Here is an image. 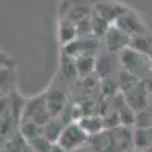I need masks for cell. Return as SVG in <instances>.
Masks as SVG:
<instances>
[{"instance_id":"4","label":"cell","mask_w":152,"mask_h":152,"mask_svg":"<svg viewBox=\"0 0 152 152\" xmlns=\"http://www.w3.org/2000/svg\"><path fill=\"white\" fill-rule=\"evenodd\" d=\"M120 58H122V64L134 76H137V72H140L145 67V61H142L145 58L143 53L137 52L134 49H125L120 53Z\"/></svg>"},{"instance_id":"11","label":"cell","mask_w":152,"mask_h":152,"mask_svg":"<svg viewBox=\"0 0 152 152\" xmlns=\"http://www.w3.org/2000/svg\"><path fill=\"white\" fill-rule=\"evenodd\" d=\"M151 129H142V128H137L134 132V145L138 151H146L149 149L151 145Z\"/></svg>"},{"instance_id":"16","label":"cell","mask_w":152,"mask_h":152,"mask_svg":"<svg viewBox=\"0 0 152 152\" xmlns=\"http://www.w3.org/2000/svg\"><path fill=\"white\" fill-rule=\"evenodd\" d=\"M50 152H69V151H67V149H64V148H62L61 145L55 143V145H53V148H52V151H50Z\"/></svg>"},{"instance_id":"1","label":"cell","mask_w":152,"mask_h":152,"mask_svg":"<svg viewBox=\"0 0 152 152\" xmlns=\"http://www.w3.org/2000/svg\"><path fill=\"white\" fill-rule=\"evenodd\" d=\"M87 140H88V134L81 128V125L76 122H72L66 125V128L58 140V145H61L69 152H75V151L84 148Z\"/></svg>"},{"instance_id":"2","label":"cell","mask_w":152,"mask_h":152,"mask_svg":"<svg viewBox=\"0 0 152 152\" xmlns=\"http://www.w3.org/2000/svg\"><path fill=\"white\" fill-rule=\"evenodd\" d=\"M116 26L120 28L123 32H126L131 38L132 37H138L145 32V28L142 21L138 20V17L134 14L132 11H126L123 15H120L117 20H116Z\"/></svg>"},{"instance_id":"18","label":"cell","mask_w":152,"mask_h":152,"mask_svg":"<svg viewBox=\"0 0 152 152\" xmlns=\"http://www.w3.org/2000/svg\"><path fill=\"white\" fill-rule=\"evenodd\" d=\"M123 152H135L134 149H126V151H123Z\"/></svg>"},{"instance_id":"20","label":"cell","mask_w":152,"mask_h":152,"mask_svg":"<svg viewBox=\"0 0 152 152\" xmlns=\"http://www.w3.org/2000/svg\"><path fill=\"white\" fill-rule=\"evenodd\" d=\"M137 152H146V151H137Z\"/></svg>"},{"instance_id":"21","label":"cell","mask_w":152,"mask_h":152,"mask_svg":"<svg viewBox=\"0 0 152 152\" xmlns=\"http://www.w3.org/2000/svg\"><path fill=\"white\" fill-rule=\"evenodd\" d=\"M151 132H152V125H151Z\"/></svg>"},{"instance_id":"17","label":"cell","mask_w":152,"mask_h":152,"mask_svg":"<svg viewBox=\"0 0 152 152\" xmlns=\"http://www.w3.org/2000/svg\"><path fill=\"white\" fill-rule=\"evenodd\" d=\"M75 152H90V151L85 149V148H81V149H78V151H75Z\"/></svg>"},{"instance_id":"19","label":"cell","mask_w":152,"mask_h":152,"mask_svg":"<svg viewBox=\"0 0 152 152\" xmlns=\"http://www.w3.org/2000/svg\"><path fill=\"white\" fill-rule=\"evenodd\" d=\"M146 152H152V146H151L149 149H146Z\"/></svg>"},{"instance_id":"12","label":"cell","mask_w":152,"mask_h":152,"mask_svg":"<svg viewBox=\"0 0 152 152\" xmlns=\"http://www.w3.org/2000/svg\"><path fill=\"white\" fill-rule=\"evenodd\" d=\"M20 131H21V135L29 142V140H32V138L43 134V126H40L38 123H35L32 120H23V125H21Z\"/></svg>"},{"instance_id":"3","label":"cell","mask_w":152,"mask_h":152,"mask_svg":"<svg viewBox=\"0 0 152 152\" xmlns=\"http://www.w3.org/2000/svg\"><path fill=\"white\" fill-rule=\"evenodd\" d=\"M107 46L111 52H123L128 46H131V37L120 28L113 26L107 32Z\"/></svg>"},{"instance_id":"8","label":"cell","mask_w":152,"mask_h":152,"mask_svg":"<svg viewBox=\"0 0 152 152\" xmlns=\"http://www.w3.org/2000/svg\"><path fill=\"white\" fill-rule=\"evenodd\" d=\"M46 104H47V110L50 113V116L56 117L66 105V96L59 91H52L46 97Z\"/></svg>"},{"instance_id":"10","label":"cell","mask_w":152,"mask_h":152,"mask_svg":"<svg viewBox=\"0 0 152 152\" xmlns=\"http://www.w3.org/2000/svg\"><path fill=\"white\" fill-rule=\"evenodd\" d=\"M78 26L76 23H72L69 20L62 21L61 26H59V38H61V43L62 44H70L72 41L78 40Z\"/></svg>"},{"instance_id":"15","label":"cell","mask_w":152,"mask_h":152,"mask_svg":"<svg viewBox=\"0 0 152 152\" xmlns=\"http://www.w3.org/2000/svg\"><path fill=\"white\" fill-rule=\"evenodd\" d=\"M91 29H93V34L94 35H107V32L110 31V26H108V21L104 20L102 17H99L97 14L94 15V18L91 20Z\"/></svg>"},{"instance_id":"5","label":"cell","mask_w":152,"mask_h":152,"mask_svg":"<svg viewBox=\"0 0 152 152\" xmlns=\"http://www.w3.org/2000/svg\"><path fill=\"white\" fill-rule=\"evenodd\" d=\"M126 12V8H122L119 5H113V3H97L96 5V14L99 17H102L104 20H107L108 23L110 21H114L123 15Z\"/></svg>"},{"instance_id":"6","label":"cell","mask_w":152,"mask_h":152,"mask_svg":"<svg viewBox=\"0 0 152 152\" xmlns=\"http://www.w3.org/2000/svg\"><path fill=\"white\" fill-rule=\"evenodd\" d=\"M78 123L81 125V128L88 134V135H97L100 134V131L104 129V119L96 117V116H84L78 120Z\"/></svg>"},{"instance_id":"14","label":"cell","mask_w":152,"mask_h":152,"mask_svg":"<svg viewBox=\"0 0 152 152\" xmlns=\"http://www.w3.org/2000/svg\"><path fill=\"white\" fill-rule=\"evenodd\" d=\"M152 125V113L148 108H143L135 113V126L142 129H151Z\"/></svg>"},{"instance_id":"13","label":"cell","mask_w":152,"mask_h":152,"mask_svg":"<svg viewBox=\"0 0 152 152\" xmlns=\"http://www.w3.org/2000/svg\"><path fill=\"white\" fill-rule=\"evenodd\" d=\"M28 143H29V146L34 152H50L52 148H53V145H55V143L50 142L49 138H46L43 134L32 138V140H29Z\"/></svg>"},{"instance_id":"9","label":"cell","mask_w":152,"mask_h":152,"mask_svg":"<svg viewBox=\"0 0 152 152\" xmlns=\"http://www.w3.org/2000/svg\"><path fill=\"white\" fill-rule=\"evenodd\" d=\"M64 123H61L59 120L56 119H50L44 126H43V135L46 138H49L52 143H58L59 137L62 134V131H64Z\"/></svg>"},{"instance_id":"7","label":"cell","mask_w":152,"mask_h":152,"mask_svg":"<svg viewBox=\"0 0 152 152\" xmlns=\"http://www.w3.org/2000/svg\"><path fill=\"white\" fill-rule=\"evenodd\" d=\"M75 64L79 76H88L96 70V59L90 53H84L79 55L78 58H75Z\"/></svg>"}]
</instances>
